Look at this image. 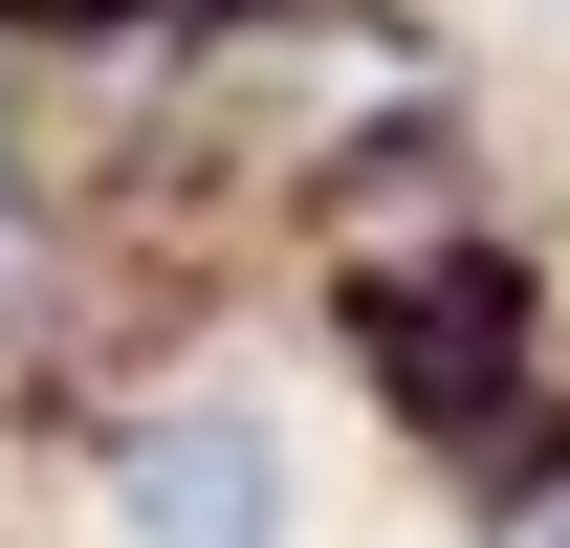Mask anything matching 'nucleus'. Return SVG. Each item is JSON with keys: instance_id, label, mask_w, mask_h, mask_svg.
I'll use <instances>...</instances> for the list:
<instances>
[{"instance_id": "1", "label": "nucleus", "mask_w": 570, "mask_h": 548, "mask_svg": "<svg viewBox=\"0 0 570 548\" xmlns=\"http://www.w3.org/2000/svg\"><path fill=\"white\" fill-rule=\"evenodd\" d=\"M330 330H352L373 417L439 461V505L483 548L570 505V285L527 264V242H461V264H417V285H330Z\"/></svg>"}, {"instance_id": "2", "label": "nucleus", "mask_w": 570, "mask_h": 548, "mask_svg": "<svg viewBox=\"0 0 570 548\" xmlns=\"http://www.w3.org/2000/svg\"><path fill=\"white\" fill-rule=\"evenodd\" d=\"M88 505H110V548H307V461H285V417H264V395H219V373L110 395Z\"/></svg>"}, {"instance_id": "3", "label": "nucleus", "mask_w": 570, "mask_h": 548, "mask_svg": "<svg viewBox=\"0 0 570 548\" xmlns=\"http://www.w3.org/2000/svg\"><path fill=\"white\" fill-rule=\"evenodd\" d=\"M549 22H570V0H549Z\"/></svg>"}]
</instances>
